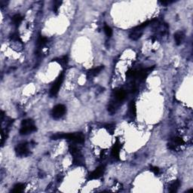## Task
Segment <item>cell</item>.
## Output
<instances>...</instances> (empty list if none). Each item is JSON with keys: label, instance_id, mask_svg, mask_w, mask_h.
<instances>
[{"label": "cell", "instance_id": "10", "mask_svg": "<svg viewBox=\"0 0 193 193\" xmlns=\"http://www.w3.org/2000/svg\"><path fill=\"white\" fill-rule=\"evenodd\" d=\"M143 35V31L140 30H137L135 29L132 30L131 33L129 34V37L132 40H137L140 38L141 37V35Z\"/></svg>", "mask_w": 193, "mask_h": 193}, {"label": "cell", "instance_id": "8", "mask_svg": "<svg viewBox=\"0 0 193 193\" xmlns=\"http://www.w3.org/2000/svg\"><path fill=\"white\" fill-rule=\"evenodd\" d=\"M103 69V66H99V67H95V68L91 69V70L87 72V78H94V77H95V76H98Z\"/></svg>", "mask_w": 193, "mask_h": 193}, {"label": "cell", "instance_id": "3", "mask_svg": "<svg viewBox=\"0 0 193 193\" xmlns=\"http://www.w3.org/2000/svg\"><path fill=\"white\" fill-rule=\"evenodd\" d=\"M69 152L73 157V164L77 166L84 165V159L82 153L80 152L79 149L75 146H69Z\"/></svg>", "mask_w": 193, "mask_h": 193}, {"label": "cell", "instance_id": "22", "mask_svg": "<svg viewBox=\"0 0 193 193\" xmlns=\"http://www.w3.org/2000/svg\"><path fill=\"white\" fill-rule=\"evenodd\" d=\"M150 171H152L155 175H157L159 173V168L158 167H155V166H152L150 167Z\"/></svg>", "mask_w": 193, "mask_h": 193}, {"label": "cell", "instance_id": "19", "mask_svg": "<svg viewBox=\"0 0 193 193\" xmlns=\"http://www.w3.org/2000/svg\"><path fill=\"white\" fill-rule=\"evenodd\" d=\"M47 42V39L44 36H40V37L38 39V46L39 47H42L44 46L45 43Z\"/></svg>", "mask_w": 193, "mask_h": 193}, {"label": "cell", "instance_id": "1", "mask_svg": "<svg viewBox=\"0 0 193 193\" xmlns=\"http://www.w3.org/2000/svg\"><path fill=\"white\" fill-rule=\"evenodd\" d=\"M52 140L66 139L76 143H82L85 141V137L82 133H71V134H56L51 137Z\"/></svg>", "mask_w": 193, "mask_h": 193}, {"label": "cell", "instance_id": "17", "mask_svg": "<svg viewBox=\"0 0 193 193\" xmlns=\"http://www.w3.org/2000/svg\"><path fill=\"white\" fill-rule=\"evenodd\" d=\"M54 60L58 62L61 66H66L67 64V62H68V58H67V56H63L62 58H58V59H55Z\"/></svg>", "mask_w": 193, "mask_h": 193}, {"label": "cell", "instance_id": "9", "mask_svg": "<svg viewBox=\"0 0 193 193\" xmlns=\"http://www.w3.org/2000/svg\"><path fill=\"white\" fill-rule=\"evenodd\" d=\"M121 143L119 142H116L114 144L113 147L112 149V156L115 159H119V152H120Z\"/></svg>", "mask_w": 193, "mask_h": 193}, {"label": "cell", "instance_id": "23", "mask_svg": "<svg viewBox=\"0 0 193 193\" xmlns=\"http://www.w3.org/2000/svg\"><path fill=\"white\" fill-rule=\"evenodd\" d=\"M60 4H61V2H54V12H58V8H59V7L60 6Z\"/></svg>", "mask_w": 193, "mask_h": 193}, {"label": "cell", "instance_id": "7", "mask_svg": "<svg viewBox=\"0 0 193 193\" xmlns=\"http://www.w3.org/2000/svg\"><path fill=\"white\" fill-rule=\"evenodd\" d=\"M105 171V167L101 165L100 167H96L93 172H91L89 175V180H97L103 176Z\"/></svg>", "mask_w": 193, "mask_h": 193}, {"label": "cell", "instance_id": "12", "mask_svg": "<svg viewBox=\"0 0 193 193\" xmlns=\"http://www.w3.org/2000/svg\"><path fill=\"white\" fill-rule=\"evenodd\" d=\"M129 115L132 118H135L137 115V108H136V103L134 101H131L129 104Z\"/></svg>", "mask_w": 193, "mask_h": 193}, {"label": "cell", "instance_id": "21", "mask_svg": "<svg viewBox=\"0 0 193 193\" xmlns=\"http://www.w3.org/2000/svg\"><path fill=\"white\" fill-rule=\"evenodd\" d=\"M106 129L110 134H113L114 131H115V126H114L113 124H107L106 125Z\"/></svg>", "mask_w": 193, "mask_h": 193}, {"label": "cell", "instance_id": "20", "mask_svg": "<svg viewBox=\"0 0 193 193\" xmlns=\"http://www.w3.org/2000/svg\"><path fill=\"white\" fill-rule=\"evenodd\" d=\"M104 32H105V33H106L107 37H111L112 35V30L109 26H106H106H104Z\"/></svg>", "mask_w": 193, "mask_h": 193}, {"label": "cell", "instance_id": "5", "mask_svg": "<svg viewBox=\"0 0 193 193\" xmlns=\"http://www.w3.org/2000/svg\"><path fill=\"white\" fill-rule=\"evenodd\" d=\"M66 111H67V108H66L64 105H63V104H58L52 110V117L55 119H60L66 113Z\"/></svg>", "mask_w": 193, "mask_h": 193}, {"label": "cell", "instance_id": "18", "mask_svg": "<svg viewBox=\"0 0 193 193\" xmlns=\"http://www.w3.org/2000/svg\"><path fill=\"white\" fill-rule=\"evenodd\" d=\"M173 143H174V146H181V145L184 144V140L181 137H175L174 139L173 140Z\"/></svg>", "mask_w": 193, "mask_h": 193}, {"label": "cell", "instance_id": "2", "mask_svg": "<svg viewBox=\"0 0 193 193\" xmlns=\"http://www.w3.org/2000/svg\"><path fill=\"white\" fill-rule=\"evenodd\" d=\"M36 131H37V128L32 119H24L22 121L21 128L20 129L21 135H27V134H32Z\"/></svg>", "mask_w": 193, "mask_h": 193}, {"label": "cell", "instance_id": "16", "mask_svg": "<svg viewBox=\"0 0 193 193\" xmlns=\"http://www.w3.org/2000/svg\"><path fill=\"white\" fill-rule=\"evenodd\" d=\"M23 21V17L21 15H14V17H12V21L14 23V25L16 26H18Z\"/></svg>", "mask_w": 193, "mask_h": 193}, {"label": "cell", "instance_id": "11", "mask_svg": "<svg viewBox=\"0 0 193 193\" xmlns=\"http://www.w3.org/2000/svg\"><path fill=\"white\" fill-rule=\"evenodd\" d=\"M126 91H124V90H118V91H115V99L118 100V101H119V102H121V101H122V100H124V99H125V97H126Z\"/></svg>", "mask_w": 193, "mask_h": 193}, {"label": "cell", "instance_id": "13", "mask_svg": "<svg viewBox=\"0 0 193 193\" xmlns=\"http://www.w3.org/2000/svg\"><path fill=\"white\" fill-rule=\"evenodd\" d=\"M184 39V34L183 32H176L174 34V39L176 42V44L177 45H181Z\"/></svg>", "mask_w": 193, "mask_h": 193}, {"label": "cell", "instance_id": "6", "mask_svg": "<svg viewBox=\"0 0 193 193\" xmlns=\"http://www.w3.org/2000/svg\"><path fill=\"white\" fill-rule=\"evenodd\" d=\"M63 79H64V74L61 73V74L58 76V78H57V80H56L55 82L53 84V85H52L51 88V96H54L58 94V92H59L60 87V86H61L62 83H63Z\"/></svg>", "mask_w": 193, "mask_h": 193}, {"label": "cell", "instance_id": "4", "mask_svg": "<svg viewBox=\"0 0 193 193\" xmlns=\"http://www.w3.org/2000/svg\"><path fill=\"white\" fill-rule=\"evenodd\" d=\"M15 152L17 156L20 157H26L30 154L29 146L27 143H20L15 148Z\"/></svg>", "mask_w": 193, "mask_h": 193}, {"label": "cell", "instance_id": "15", "mask_svg": "<svg viewBox=\"0 0 193 193\" xmlns=\"http://www.w3.org/2000/svg\"><path fill=\"white\" fill-rule=\"evenodd\" d=\"M180 186V180H175L174 182H173L171 185L169 187V191L171 192H176L178 190L179 187Z\"/></svg>", "mask_w": 193, "mask_h": 193}, {"label": "cell", "instance_id": "14", "mask_svg": "<svg viewBox=\"0 0 193 193\" xmlns=\"http://www.w3.org/2000/svg\"><path fill=\"white\" fill-rule=\"evenodd\" d=\"M25 187H26V185L24 183H17L14 186L13 190H11V192L15 193L22 192L25 190Z\"/></svg>", "mask_w": 193, "mask_h": 193}]
</instances>
